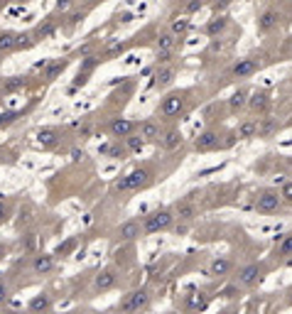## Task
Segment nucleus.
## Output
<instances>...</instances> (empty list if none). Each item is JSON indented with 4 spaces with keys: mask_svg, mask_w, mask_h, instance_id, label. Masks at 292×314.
Wrapping results in <instances>:
<instances>
[{
    "mask_svg": "<svg viewBox=\"0 0 292 314\" xmlns=\"http://www.w3.org/2000/svg\"><path fill=\"white\" fill-rule=\"evenodd\" d=\"M187 108H189V93H187V91H172V93H167V96L160 101L158 115L165 118V121H174V118H180Z\"/></svg>",
    "mask_w": 292,
    "mask_h": 314,
    "instance_id": "obj_1",
    "label": "nucleus"
},
{
    "mask_svg": "<svg viewBox=\"0 0 292 314\" xmlns=\"http://www.w3.org/2000/svg\"><path fill=\"white\" fill-rule=\"evenodd\" d=\"M152 302V295L147 287H138V290H130L128 295H123V300L118 302V314H140L145 312Z\"/></svg>",
    "mask_w": 292,
    "mask_h": 314,
    "instance_id": "obj_2",
    "label": "nucleus"
},
{
    "mask_svg": "<svg viewBox=\"0 0 292 314\" xmlns=\"http://www.w3.org/2000/svg\"><path fill=\"white\" fill-rule=\"evenodd\" d=\"M143 224V235H152V233H160V231H169L172 224H174V213L169 209H158V211H150L140 221Z\"/></svg>",
    "mask_w": 292,
    "mask_h": 314,
    "instance_id": "obj_3",
    "label": "nucleus"
},
{
    "mask_svg": "<svg viewBox=\"0 0 292 314\" xmlns=\"http://www.w3.org/2000/svg\"><path fill=\"white\" fill-rule=\"evenodd\" d=\"M150 177L152 172L147 167H138V169H130L128 174H123L121 180L115 182V191H140L145 189L150 184Z\"/></svg>",
    "mask_w": 292,
    "mask_h": 314,
    "instance_id": "obj_4",
    "label": "nucleus"
},
{
    "mask_svg": "<svg viewBox=\"0 0 292 314\" xmlns=\"http://www.w3.org/2000/svg\"><path fill=\"white\" fill-rule=\"evenodd\" d=\"M282 209V199L278 189H263L256 197V211L258 213H275Z\"/></svg>",
    "mask_w": 292,
    "mask_h": 314,
    "instance_id": "obj_5",
    "label": "nucleus"
},
{
    "mask_svg": "<svg viewBox=\"0 0 292 314\" xmlns=\"http://www.w3.org/2000/svg\"><path fill=\"white\" fill-rule=\"evenodd\" d=\"M135 133L145 140V145L147 143H158L160 135H162V125H160L158 118H145V121H140V123H138Z\"/></svg>",
    "mask_w": 292,
    "mask_h": 314,
    "instance_id": "obj_6",
    "label": "nucleus"
},
{
    "mask_svg": "<svg viewBox=\"0 0 292 314\" xmlns=\"http://www.w3.org/2000/svg\"><path fill=\"white\" fill-rule=\"evenodd\" d=\"M260 69V62L256 56H243V59H238L236 64L231 67V76L233 78H250L253 74H258Z\"/></svg>",
    "mask_w": 292,
    "mask_h": 314,
    "instance_id": "obj_7",
    "label": "nucleus"
},
{
    "mask_svg": "<svg viewBox=\"0 0 292 314\" xmlns=\"http://www.w3.org/2000/svg\"><path fill=\"white\" fill-rule=\"evenodd\" d=\"M263 275H265V268L258 265V263H250L246 268L238 270V285H243V287H253V285H258L263 280Z\"/></svg>",
    "mask_w": 292,
    "mask_h": 314,
    "instance_id": "obj_8",
    "label": "nucleus"
},
{
    "mask_svg": "<svg viewBox=\"0 0 292 314\" xmlns=\"http://www.w3.org/2000/svg\"><path fill=\"white\" fill-rule=\"evenodd\" d=\"M140 235H143V224H140V219L123 221V224L115 228V238L123 241V243H128V241H138Z\"/></svg>",
    "mask_w": 292,
    "mask_h": 314,
    "instance_id": "obj_9",
    "label": "nucleus"
},
{
    "mask_svg": "<svg viewBox=\"0 0 292 314\" xmlns=\"http://www.w3.org/2000/svg\"><path fill=\"white\" fill-rule=\"evenodd\" d=\"M278 25H280V10H275V8H268V10H263L258 15V20H256V27H258L260 34L272 32Z\"/></svg>",
    "mask_w": 292,
    "mask_h": 314,
    "instance_id": "obj_10",
    "label": "nucleus"
},
{
    "mask_svg": "<svg viewBox=\"0 0 292 314\" xmlns=\"http://www.w3.org/2000/svg\"><path fill=\"white\" fill-rule=\"evenodd\" d=\"M270 103H272V99H270V91L258 89V91H253V93L248 96L246 108H250L253 113H268Z\"/></svg>",
    "mask_w": 292,
    "mask_h": 314,
    "instance_id": "obj_11",
    "label": "nucleus"
},
{
    "mask_svg": "<svg viewBox=\"0 0 292 314\" xmlns=\"http://www.w3.org/2000/svg\"><path fill=\"white\" fill-rule=\"evenodd\" d=\"M118 285V272L113 268H103L96 278H93V290L96 292H108Z\"/></svg>",
    "mask_w": 292,
    "mask_h": 314,
    "instance_id": "obj_12",
    "label": "nucleus"
},
{
    "mask_svg": "<svg viewBox=\"0 0 292 314\" xmlns=\"http://www.w3.org/2000/svg\"><path fill=\"white\" fill-rule=\"evenodd\" d=\"M160 147L165 150V152H174V150H180L182 143H184V138H182V133L177 130V128H167V130H162V135H160Z\"/></svg>",
    "mask_w": 292,
    "mask_h": 314,
    "instance_id": "obj_13",
    "label": "nucleus"
},
{
    "mask_svg": "<svg viewBox=\"0 0 292 314\" xmlns=\"http://www.w3.org/2000/svg\"><path fill=\"white\" fill-rule=\"evenodd\" d=\"M172 213H174V219H180V221H194V219L199 216V206L194 204L191 197H187V199L177 202V206H174Z\"/></svg>",
    "mask_w": 292,
    "mask_h": 314,
    "instance_id": "obj_14",
    "label": "nucleus"
},
{
    "mask_svg": "<svg viewBox=\"0 0 292 314\" xmlns=\"http://www.w3.org/2000/svg\"><path fill=\"white\" fill-rule=\"evenodd\" d=\"M219 147V133L216 130H204V133L197 135V140H194V150H199V152H211Z\"/></svg>",
    "mask_w": 292,
    "mask_h": 314,
    "instance_id": "obj_15",
    "label": "nucleus"
},
{
    "mask_svg": "<svg viewBox=\"0 0 292 314\" xmlns=\"http://www.w3.org/2000/svg\"><path fill=\"white\" fill-rule=\"evenodd\" d=\"M135 128H138L135 121H128V118H113L111 123H108V133H111L113 138H128V135L135 133Z\"/></svg>",
    "mask_w": 292,
    "mask_h": 314,
    "instance_id": "obj_16",
    "label": "nucleus"
},
{
    "mask_svg": "<svg viewBox=\"0 0 292 314\" xmlns=\"http://www.w3.org/2000/svg\"><path fill=\"white\" fill-rule=\"evenodd\" d=\"M54 265H56L54 256H49V253H37L32 258V265H30V268H32L34 275H42V278H45V275H49V272L54 270Z\"/></svg>",
    "mask_w": 292,
    "mask_h": 314,
    "instance_id": "obj_17",
    "label": "nucleus"
},
{
    "mask_svg": "<svg viewBox=\"0 0 292 314\" xmlns=\"http://www.w3.org/2000/svg\"><path fill=\"white\" fill-rule=\"evenodd\" d=\"M231 268H233L231 258H226V256H219V258H213L211 263H209V268H206V275H209V278H226V275L231 272Z\"/></svg>",
    "mask_w": 292,
    "mask_h": 314,
    "instance_id": "obj_18",
    "label": "nucleus"
},
{
    "mask_svg": "<svg viewBox=\"0 0 292 314\" xmlns=\"http://www.w3.org/2000/svg\"><path fill=\"white\" fill-rule=\"evenodd\" d=\"M228 25H231V17H228V15H213L211 20L206 23L204 32L216 40V37H221V34L226 32V27H228Z\"/></svg>",
    "mask_w": 292,
    "mask_h": 314,
    "instance_id": "obj_19",
    "label": "nucleus"
},
{
    "mask_svg": "<svg viewBox=\"0 0 292 314\" xmlns=\"http://www.w3.org/2000/svg\"><path fill=\"white\" fill-rule=\"evenodd\" d=\"M248 96H250V91L248 89H236L231 96H228V111L231 113H238V111H243L246 108V103H248Z\"/></svg>",
    "mask_w": 292,
    "mask_h": 314,
    "instance_id": "obj_20",
    "label": "nucleus"
},
{
    "mask_svg": "<svg viewBox=\"0 0 292 314\" xmlns=\"http://www.w3.org/2000/svg\"><path fill=\"white\" fill-rule=\"evenodd\" d=\"M236 138L238 140H250V138H258V121H253V118H246V121H241L236 128Z\"/></svg>",
    "mask_w": 292,
    "mask_h": 314,
    "instance_id": "obj_21",
    "label": "nucleus"
},
{
    "mask_svg": "<svg viewBox=\"0 0 292 314\" xmlns=\"http://www.w3.org/2000/svg\"><path fill=\"white\" fill-rule=\"evenodd\" d=\"M177 40H180V37H174L172 32L160 34L158 42H155V49H158V54H172V52H174V47H177Z\"/></svg>",
    "mask_w": 292,
    "mask_h": 314,
    "instance_id": "obj_22",
    "label": "nucleus"
},
{
    "mask_svg": "<svg viewBox=\"0 0 292 314\" xmlns=\"http://www.w3.org/2000/svg\"><path fill=\"white\" fill-rule=\"evenodd\" d=\"M15 49H17V32L3 30L0 32V54H10Z\"/></svg>",
    "mask_w": 292,
    "mask_h": 314,
    "instance_id": "obj_23",
    "label": "nucleus"
},
{
    "mask_svg": "<svg viewBox=\"0 0 292 314\" xmlns=\"http://www.w3.org/2000/svg\"><path fill=\"white\" fill-rule=\"evenodd\" d=\"M174 76H177V69L174 67H162L158 74H155V86H158V89H167L169 84L174 81Z\"/></svg>",
    "mask_w": 292,
    "mask_h": 314,
    "instance_id": "obj_24",
    "label": "nucleus"
},
{
    "mask_svg": "<svg viewBox=\"0 0 292 314\" xmlns=\"http://www.w3.org/2000/svg\"><path fill=\"white\" fill-rule=\"evenodd\" d=\"M56 32V23H54V17H47L45 23H40L37 27H34V40L40 42V40H47V37H52V34Z\"/></svg>",
    "mask_w": 292,
    "mask_h": 314,
    "instance_id": "obj_25",
    "label": "nucleus"
},
{
    "mask_svg": "<svg viewBox=\"0 0 292 314\" xmlns=\"http://www.w3.org/2000/svg\"><path fill=\"white\" fill-rule=\"evenodd\" d=\"M37 143L42 147H54L59 143V130L56 128H42L40 133H37Z\"/></svg>",
    "mask_w": 292,
    "mask_h": 314,
    "instance_id": "obj_26",
    "label": "nucleus"
},
{
    "mask_svg": "<svg viewBox=\"0 0 292 314\" xmlns=\"http://www.w3.org/2000/svg\"><path fill=\"white\" fill-rule=\"evenodd\" d=\"M69 67V59H54L45 67V78L47 81H54L59 74H64V69Z\"/></svg>",
    "mask_w": 292,
    "mask_h": 314,
    "instance_id": "obj_27",
    "label": "nucleus"
},
{
    "mask_svg": "<svg viewBox=\"0 0 292 314\" xmlns=\"http://www.w3.org/2000/svg\"><path fill=\"white\" fill-rule=\"evenodd\" d=\"M101 155L111 157V160H123V157L128 155V150H125V145H121L118 140H113V143H108V145L101 147Z\"/></svg>",
    "mask_w": 292,
    "mask_h": 314,
    "instance_id": "obj_28",
    "label": "nucleus"
},
{
    "mask_svg": "<svg viewBox=\"0 0 292 314\" xmlns=\"http://www.w3.org/2000/svg\"><path fill=\"white\" fill-rule=\"evenodd\" d=\"M49 309H52V297L49 295H37L30 302V312L32 314H47Z\"/></svg>",
    "mask_w": 292,
    "mask_h": 314,
    "instance_id": "obj_29",
    "label": "nucleus"
},
{
    "mask_svg": "<svg viewBox=\"0 0 292 314\" xmlns=\"http://www.w3.org/2000/svg\"><path fill=\"white\" fill-rule=\"evenodd\" d=\"M275 130H278V121H275V118H270V115L258 118V135L260 138H270Z\"/></svg>",
    "mask_w": 292,
    "mask_h": 314,
    "instance_id": "obj_30",
    "label": "nucleus"
},
{
    "mask_svg": "<svg viewBox=\"0 0 292 314\" xmlns=\"http://www.w3.org/2000/svg\"><path fill=\"white\" fill-rule=\"evenodd\" d=\"M123 145H125L128 152H140V150L145 147V140H143L138 133H133V135H128V138H123Z\"/></svg>",
    "mask_w": 292,
    "mask_h": 314,
    "instance_id": "obj_31",
    "label": "nucleus"
},
{
    "mask_svg": "<svg viewBox=\"0 0 292 314\" xmlns=\"http://www.w3.org/2000/svg\"><path fill=\"white\" fill-rule=\"evenodd\" d=\"M189 30H191V25L184 17H177V20H172V25H169V32L174 34V37H182V34H187Z\"/></svg>",
    "mask_w": 292,
    "mask_h": 314,
    "instance_id": "obj_32",
    "label": "nucleus"
},
{
    "mask_svg": "<svg viewBox=\"0 0 292 314\" xmlns=\"http://www.w3.org/2000/svg\"><path fill=\"white\" fill-rule=\"evenodd\" d=\"M20 86H25V78L23 76H10V78H3V93H12V91H17Z\"/></svg>",
    "mask_w": 292,
    "mask_h": 314,
    "instance_id": "obj_33",
    "label": "nucleus"
},
{
    "mask_svg": "<svg viewBox=\"0 0 292 314\" xmlns=\"http://www.w3.org/2000/svg\"><path fill=\"white\" fill-rule=\"evenodd\" d=\"M37 45L32 32H17V49H30V47Z\"/></svg>",
    "mask_w": 292,
    "mask_h": 314,
    "instance_id": "obj_34",
    "label": "nucleus"
},
{
    "mask_svg": "<svg viewBox=\"0 0 292 314\" xmlns=\"http://www.w3.org/2000/svg\"><path fill=\"white\" fill-rule=\"evenodd\" d=\"M278 256H282V258H290L292 256V233L282 235L280 246H278Z\"/></svg>",
    "mask_w": 292,
    "mask_h": 314,
    "instance_id": "obj_35",
    "label": "nucleus"
},
{
    "mask_svg": "<svg viewBox=\"0 0 292 314\" xmlns=\"http://www.w3.org/2000/svg\"><path fill=\"white\" fill-rule=\"evenodd\" d=\"M17 115H20L17 111H3V113H0V128L15 123V121H17Z\"/></svg>",
    "mask_w": 292,
    "mask_h": 314,
    "instance_id": "obj_36",
    "label": "nucleus"
},
{
    "mask_svg": "<svg viewBox=\"0 0 292 314\" xmlns=\"http://www.w3.org/2000/svg\"><path fill=\"white\" fill-rule=\"evenodd\" d=\"M8 216H10V202L5 197H0V224H5Z\"/></svg>",
    "mask_w": 292,
    "mask_h": 314,
    "instance_id": "obj_37",
    "label": "nucleus"
},
{
    "mask_svg": "<svg viewBox=\"0 0 292 314\" xmlns=\"http://www.w3.org/2000/svg\"><path fill=\"white\" fill-rule=\"evenodd\" d=\"M280 199H282V204H292V182H285V184H282Z\"/></svg>",
    "mask_w": 292,
    "mask_h": 314,
    "instance_id": "obj_38",
    "label": "nucleus"
},
{
    "mask_svg": "<svg viewBox=\"0 0 292 314\" xmlns=\"http://www.w3.org/2000/svg\"><path fill=\"white\" fill-rule=\"evenodd\" d=\"M204 8V0H189L187 5H184V12L187 15H191V12H199Z\"/></svg>",
    "mask_w": 292,
    "mask_h": 314,
    "instance_id": "obj_39",
    "label": "nucleus"
},
{
    "mask_svg": "<svg viewBox=\"0 0 292 314\" xmlns=\"http://www.w3.org/2000/svg\"><path fill=\"white\" fill-rule=\"evenodd\" d=\"M228 5H231V0H213L211 8H213V12H224Z\"/></svg>",
    "mask_w": 292,
    "mask_h": 314,
    "instance_id": "obj_40",
    "label": "nucleus"
},
{
    "mask_svg": "<svg viewBox=\"0 0 292 314\" xmlns=\"http://www.w3.org/2000/svg\"><path fill=\"white\" fill-rule=\"evenodd\" d=\"M74 246H76V241L71 238V241H67L64 246H59V250H56V256H67V253H69V250H71Z\"/></svg>",
    "mask_w": 292,
    "mask_h": 314,
    "instance_id": "obj_41",
    "label": "nucleus"
},
{
    "mask_svg": "<svg viewBox=\"0 0 292 314\" xmlns=\"http://www.w3.org/2000/svg\"><path fill=\"white\" fill-rule=\"evenodd\" d=\"M8 292H10V290H8V285H5V282L0 280V304L5 302V300H8Z\"/></svg>",
    "mask_w": 292,
    "mask_h": 314,
    "instance_id": "obj_42",
    "label": "nucleus"
},
{
    "mask_svg": "<svg viewBox=\"0 0 292 314\" xmlns=\"http://www.w3.org/2000/svg\"><path fill=\"white\" fill-rule=\"evenodd\" d=\"M71 3H74V0H56V8H59V10H69Z\"/></svg>",
    "mask_w": 292,
    "mask_h": 314,
    "instance_id": "obj_43",
    "label": "nucleus"
},
{
    "mask_svg": "<svg viewBox=\"0 0 292 314\" xmlns=\"http://www.w3.org/2000/svg\"><path fill=\"white\" fill-rule=\"evenodd\" d=\"M5 258H8V246H5V243H0V263H3Z\"/></svg>",
    "mask_w": 292,
    "mask_h": 314,
    "instance_id": "obj_44",
    "label": "nucleus"
},
{
    "mask_svg": "<svg viewBox=\"0 0 292 314\" xmlns=\"http://www.w3.org/2000/svg\"><path fill=\"white\" fill-rule=\"evenodd\" d=\"M8 314H25V312H17V309H15V312H8Z\"/></svg>",
    "mask_w": 292,
    "mask_h": 314,
    "instance_id": "obj_45",
    "label": "nucleus"
},
{
    "mask_svg": "<svg viewBox=\"0 0 292 314\" xmlns=\"http://www.w3.org/2000/svg\"><path fill=\"white\" fill-rule=\"evenodd\" d=\"M0 99H3V89H0Z\"/></svg>",
    "mask_w": 292,
    "mask_h": 314,
    "instance_id": "obj_46",
    "label": "nucleus"
},
{
    "mask_svg": "<svg viewBox=\"0 0 292 314\" xmlns=\"http://www.w3.org/2000/svg\"><path fill=\"white\" fill-rule=\"evenodd\" d=\"M290 3H292V0H290Z\"/></svg>",
    "mask_w": 292,
    "mask_h": 314,
    "instance_id": "obj_47",
    "label": "nucleus"
}]
</instances>
